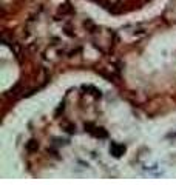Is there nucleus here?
Wrapping results in <instances>:
<instances>
[{
	"instance_id": "obj_1",
	"label": "nucleus",
	"mask_w": 176,
	"mask_h": 185,
	"mask_svg": "<svg viewBox=\"0 0 176 185\" xmlns=\"http://www.w3.org/2000/svg\"><path fill=\"white\" fill-rule=\"evenodd\" d=\"M125 150H127V148H125V145H122V144L113 142V144L110 145V153L113 154L114 157H120V156L125 153Z\"/></svg>"
},
{
	"instance_id": "obj_2",
	"label": "nucleus",
	"mask_w": 176,
	"mask_h": 185,
	"mask_svg": "<svg viewBox=\"0 0 176 185\" xmlns=\"http://www.w3.org/2000/svg\"><path fill=\"white\" fill-rule=\"evenodd\" d=\"M39 150V144H37V141H34V139H31L30 142H26V151L28 153H34Z\"/></svg>"
},
{
	"instance_id": "obj_3",
	"label": "nucleus",
	"mask_w": 176,
	"mask_h": 185,
	"mask_svg": "<svg viewBox=\"0 0 176 185\" xmlns=\"http://www.w3.org/2000/svg\"><path fill=\"white\" fill-rule=\"evenodd\" d=\"M93 136H96V137H100V139H105L107 136H108V133L105 131L104 128H94V130H91L90 131Z\"/></svg>"
},
{
	"instance_id": "obj_4",
	"label": "nucleus",
	"mask_w": 176,
	"mask_h": 185,
	"mask_svg": "<svg viewBox=\"0 0 176 185\" xmlns=\"http://www.w3.org/2000/svg\"><path fill=\"white\" fill-rule=\"evenodd\" d=\"M60 13H62V14H68V13H73V8L70 6V3H65V5L60 8Z\"/></svg>"
},
{
	"instance_id": "obj_5",
	"label": "nucleus",
	"mask_w": 176,
	"mask_h": 185,
	"mask_svg": "<svg viewBox=\"0 0 176 185\" xmlns=\"http://www.w3.org/2000/svg\"><path fill=\"white\" fill-rule=\"evenodd\" d=\"M74 130H76V127H73V125H68V130H67V131H68V133H74Z\"/></svg>"
}]
</instances>
